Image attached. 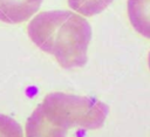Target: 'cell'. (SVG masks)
<instances>
[{
  "instance_id": "obj_1",
  "label": "cell",
  "mask_w": 150,
  "mask_h": 137,
  "mask_svg": "<svg viewBox=\"0 0 150 137\" xmlns=\"http://www.w3.org/2000/svg\"><path fill=\"white\" fill-rule=\"evenodd\" d=\"M27 33L33 43L53 55L62 68L87 63L91 27L81 14L66 9L41 12L29 21Z\"/></svg>"
},
{
  "instance_id": "obj_2",
  "label": "cell",
  "mask_w": 150,
  "mask_h": 137,
  "mask_svg": "<svg viewBox=\"0 0 150 137\" xmlns=\"http://www.w3.org/2000/svg\"><path fill=\"white\" fill-rule=\"evenodd\" d=\"M109 108L94 97L50 93L34 109L25 125L26 137H66L71 126L101 128Z\"/></svg>"
},
{
  "instance_id": "obj_3",
  "label": "cell",
  "mask_w": 150,
  "mask_h": 137,
  "mask_svg": "<svg viewBox=\"0 0 150 137\" xmlns=\"http://www.w3.org/2000/svg\"><path fill=\"white\" fill-rule=\"evenodd\" d=\"M43 0H0V21L21 23L30 19L40 8Z\"/></svg>"
},
{
  "instance_id": "obj_4",
  "label": "cell",
  "mask_w": 150,
  "mask_h": 137,
  "mask_svg": "<svg viewBox=\"0 0 150 137\" xmlns=\"http://www.w3.org/2000/svg\"><path fill=\"white\" fill-rule=\"evenodd\" d=\"M127 12L132 28L150 39V0H128Z\"/></svg>"
},
{
  "instance_id": "obj_5",
  "label": "cell",
  "mask_w": 150,
  "mask_h": 137,
  "mask_svg": "<svg viewBox=\"0 0 150 137\" xmlns=\"http://www.w3.org/2000/svg\"><path fill=\"white\" fill-rule=\"evenodd\" d=\"M114 0H68V6L82 16H93L103 12Z\"/></svg>"
},
{
  "instance_id": "obj_6",
  "label": "cell",
  "mask_w": 150,
  "mask_h": 137,
  "mask_svg": "<svg viewBox=\"0 0 150 137\" xmlns=\"http://www.w3.org/2000/svg\"><path fill=\"white\" fill-rule=\"evenodd\" d=\"M0 137H23V131L14 118L0 114Z\"/></svg>"
},
{
  "instance_id": "obj_7",
  "label": "cell",
  "mask_w": 150,
  "mask_h": 137,
  "mask_svg": "<svg viewBox=\"0 0 150 137\" xmlns=\"http://www.w3.org/2000/svg\"><path fill=\"white\" fill-rule=\"evenodd\" d=\"M148 66H149V69H150V52H149V55H148Z\"/></svg>"
}]
</instances>
